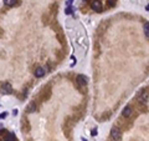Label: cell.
Masks as SVG:
<instances>
[{
	"label": "cell",
	"instance_id": "cell-10",
	"mask_svg": "<svg viewBox=\"0 0 149 141\" xmlns=\"http://www.w3.org/2000/svg\"><path fill=\"white\" fill-rule=\"evenodd\" d=\"M15 3H16V0H4V4L8 6H13V5H15Z\"/></svg>",
	"mask_w": 149,
	"mask_h": 141
},
{
	"label": "cell",
	"instance_id": "cell-14",
	"mask_svg": "<svg viewBox=\"0 0 149 141\" xmlns=\"http://www.w3.org/2000/svg\"><path fill=\"white\" fill-rule=\"evenodd\" d=\"M8 116V112H3V114H0V119H5Z\"/></svg>",
	"mask_w": 149,
	"mask_h": 141
},
{
	"label": "cell",
	"instance_id": "cell-15",
	"mask_svg": "<svg viewBox=\"0 0 149 141\" xmlns=\"http://www.w3.org/2000/svg\"><path fill=\"white\" fill-rule=\"evenodd\" d=\"M91 135H92V136H96V135H97V130H96V129H93V130H92V132H91Z\"/></svg>",
	"mask_w": 149,
	"mask_h": 141
},
{
	"label": "cell",
	"instance_id": "cell-16",
	"mask_svg": "<svg viewBox=\"0 0 149 141\" xmlns=\"http://www.w3.org/2000/svg\"><path fill=\"white\" fill-rule=\"evenodd\" d=\"M72 1H73V0H67V5H68V6H70V5H71V3H72Z\"/></svg>",
	"mask_w": 149,
	"mask_h": 141
},
{
	"label": "cell",
	"instance_id": "cell-4",
	"mask_svg": "<svg viewBox=\"0 0 149 141\" xmlns=\"http://www.w3.org/2000/svg\"><path fill=\"white\" fill-rule=\"evenodd\" d=\"M77 82H78V85L85 86V85H87L88 79H87V76H85V75H78V76H77Z\"/></svg>",
	"mask_w": 149,
	"mask_h": 141
},
{
	"label": "cell",
	"instance_id": "cell-13",
	"mask_svg": "<svg viewBox=\"0 0 149 141\" xmlns=\"http://www.w3.org/2000/svg\"><path fill=\"white\" fill-rule=\"evenodd\" d=\"M116 4V0H108V5L109 6H113Z\"/></svg>",
	"mask_w": 149,
	"mask_h": 141
},
{
	"label": "cell",
	"instance_id": "cell-9",
	"mask_svg": "<svg viewBox=\"0 0 149 141\" xmlns=\"http://www.w3.org/2000/svg\"><path fill=\"white\" fill-rule=\"evenodd\" d=\"M5 140H8V141H16V137H15L14 134H8L6 137H5Z\"/></svg>",
	"mask_w": 149,
	"mask_h": 141
},
{
	"label": "cell",
	"instance_id": "cell-3",
	"mask_svg": "<svg viewBox=\"0 0 149 141\" xmlns=\"http://www.w3.org/2000/svg\"><path fill=\"white\" fill-rule=\"evenodd\" d=\"M1 92L5 94V95L11 94V92H13V87H11V85H10L9 82H4V84L1 85Z\"/></svg>",
	"mask_w": 149,
	"mask_h": 141
},
{
	"label": "cell",
	"instance_id": "cell-12",
	"mask_svg": "<svg viewBox=\"0 0 149 141\" xmlns=\"http://www.w3.org/2000/svg\"><path fill=\"white\" fill-rule=\"evenodd\" d=\"M65 13H66L67 15H70V14L72 13V8H71V6H67V8H66V10H65Z\"/></svg>",
	"mask_w": 149,
	"mask_h": 141
},
{
	"label": "cell",
	"instance_id": "cell-8",
	"mask_svg": "<svg viewBox=\"0 0 149 141\" xmlns=\"http://www.w3.org/2000/svg\"><path fill=\"white\" fill-rule=\"evenodd\" d=\"M143 29H144V34L149 38V23L148 21H145L144 23V26H143Z\"/></svg>",
	"mask_w": 149,
	"mask_h": 141
},
{
	"label": "cell",
	"instance_id": "cell-6",
	"mask_svg": "<svg viewBox=\"0 0 149 141\" xmlns=\"http://www.w3.org/2000/svg\"><path fill=\"white\" fill-rule=\"evenodd\" d=\"M34 74H35L36 77H42V76L45 75V69H44V68H37Z\"/></svg>",
	"mask_w": 149,
	"mask_h": 141
},
{
	"label": "cell",
	"instance_id": "cell-5",
	"mask_svg": "<svg viewBox=\"0 0 149 141\" xmlns=\"http://www.w3.org/2000/svg\"><path fill=\"white\" fill-rule=\"evenodd\" d=\"M138 100L140 101V102H147V100H148V95H147V92L145 91H142L139 95H138Z\"/></svg>",
	"mask_w": 149,
	"mask_h": 141
},
{
	"label": "cell",
	"instance_id": "cell-17",
	"mask_svg": "<svg viewBox=\"0 0 149 141\" xmlns=\"http://www.w3.org/2000/svg\"><path fill=\"white\" fill-rule=\"evenodd\" d=\"M82 141H87V140H86V139H82Z\"/></svg>",
	"mask_w": 149,
	"mask_h": 141
},
{
	"label": "cell",
	"instance_id": "cell-2",
	"mask_svg": "<svg viewBox=\"0 0 149 141\" xmlns=\"http://www.w3.org/2000/svg\"><path fill=\"white\" fill-rule=\"evenodd\" d=\"M91 8L96 11H102V3L99 1V0H92L91 1Z\"/></svg>",
	"mask_w": 149,
	"mask_h": 141
},
{
	"label": "cell",
	"instance_id": "cell-7",
	"mask_svg": "<svg viewBox=\"0 0 149 141\" xmlns=\"http://www.w3.org/2000/svg\"><path fill=\"white\" fill-rule=\"evenodd\" d=\"M130 112H132L130 107H129V106H125V107L123 109V111H122V115H123L124 117H128V116L130 115Z\"/></svg>",
	"mask_w": 149,
	"mask_h": 141
},
{
	"label": "cell",
	"instance_id": "cell-1",
	"mask_svg": "<svg viewBox=\"0 0 149 141\" xmlns=\"http://www.w3.org/2000/svg\"><path fill=\"white\" fill-rule=\"evenodd\" d=\"M111 136H112L116 141H121V139H122L121 130H119L118 127H112V130H111Z\"/></svg>",
	"mask_w": 149,
	"mask_h": 141
},
{
	"label": "cell",
	"instance_id": "cell-11",
	"mask_svg": "<svg viewBox=\"0 0 149 141\" xmlns=\"http://www.w3.org/2000/svg\"><path fill=\"white\" fill-rule=\"evenodd\" d=\"M35 109H36V105H35V102H32V104H31V105L29 106V109H27V111H29V112H32V111H34Z\"/></svg>",
	"mask_w": 149,
	"mask_h": 141
}]
</instances>
